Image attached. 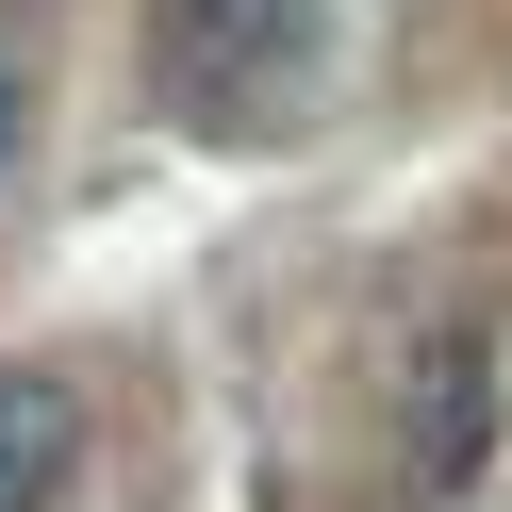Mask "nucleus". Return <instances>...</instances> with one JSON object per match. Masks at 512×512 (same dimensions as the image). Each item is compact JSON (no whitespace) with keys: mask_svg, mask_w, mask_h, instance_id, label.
Here are the masks:
<instances>
[{"mask_svg":"<svg viewBox=\"0 0 512 512\" xmlns=\"http://www.w3.org/2000/svg\"><path fill=\"white\" fill-rule=\"evenodd\" d=\"M314 50H331V0H149V83H166L182 116H281L314 83Z\"/></svg>","mask_w":512,"mask_h":512,"instance_id":"f257e3e1","label":"nucleus"},{"mask_svg":"<svg viewBox=\"0 0 512 512\" xmlns=\"http://www.w3.org/2000/svg\"><path fill=\"white\" fill-rule=\"evenodd\" d=\"M397 463H413V496H463L496 463V314H413V347H397Z\"/></svg>","mask_w":512,"mask_h":512,"instance_id":"f03ea898","label":"nucleus"},{"mask_svg":"<svg viewBox=\"0 0 512 512\" xmlns=\"http://www.w3.org/2000/svg\"><path fill=\"white\" fill-rule=\"evenodd\" d=\"M83 479V380L67 364H0V512H50Z\"/></svg>","mask_w":512,"mask_h":512,"instance_id":"7ed1b4c3","label":"nucleus"},{"mask_svg":"<svg viewBox=\"0 0 512 512\" xmlns=\"http://www.w3.org/2000/svg\"><path fill=\"white\" fill-rule=\"evenodd\" d=\"M17 149H34V83H17V50H0V182H17Z\"/></svg>","mask_w":512,"mask_h":512,"instance_id":"20e7f679","label":"nucleus"}]
</instances>
